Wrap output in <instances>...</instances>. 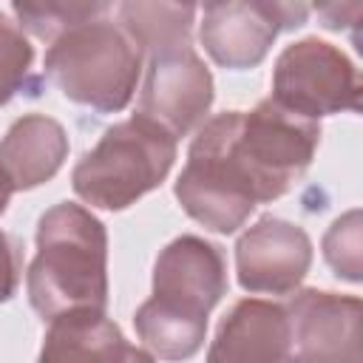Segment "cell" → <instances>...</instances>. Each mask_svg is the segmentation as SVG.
<instances>
[{"label": "cell", "mask_w": 363, "mask_h": 363, "mask_svg": "<svg viewBox=\"0 0 363 363\" xmlns=\"http://www.w3.org/2000/svg\"><path fill=\"white\" fill-rule=\"evenodd\" d=\"M286 309L264 298H241L221 318L204 363H284Z\"/></svg>", "instance_id": "obj_12"}, {"label": "cell", "mask_w": 363, "mask_h": 363, "mask_svg": "<svg viewBox=\"0 0 363 363\" xmlns=\"http://www.w3.org/2000/svg\"><path fill=\"white\" fill-rule=\"evenodd\" d=\"M11 184H9V179H6V173L0 170V216L9 210V201H11Z\"/></svg>", "instance_id": "obj_20"}, {"label": "cell", "mask_w": 363, "mask_h": 363, "mask_svg": "<svg viewBox=\"0 0 363 363\" xmlns=\"http://www.w3.org/2000/svg\"><path fill=\"white\" fill-rule=\"evenodd\" d=\"M286 323L289 343L284 363H360V318L357 295L332 289H295L289 298Z\"/></svg>", "instance_id": "obj_9"}, {"label": "cell", "mask_w": 363, "mask_h": 363, "mask_svg": "<svg viewBox=\"0 0 363 363\" xmlns=\"http://www.w3.org/2000/svg\"><path fill=\"white\" fill-rule=\"evenodd\" d=\"M320 145V122L306 119L272 96L252 111H230V150L258 204L289 193L309 170Z\"/></svg>", "instance_id": "obj_4"}, {"label": "cell", "mask_w": 363, "mask_h": 363, "mask_svg": "<svg viewBox=\"0 0 363 363\" xmlns=\"http://www.w3.org/2000/svg\"><path fill=\"white\" fill-rule=\"evenodd\" d=\"M128 363H156V357H153L150 352H145V349L133 346V349H130V357H128Z\"/></svg>", "instance_id": "obj_21"}, {"label": "cell", "mask_w": 363, "mask_h": 363, "mask_svg": "<svg viewBox=\"0 0 363 363\" xmlns=\"http://www.w3.org/2000/svg\"><path fill=\"white\" fill-rule=\"evenodd\" d=\"M31 65H34L31 40L17 26V20L0 11V105H9L17 94L31 91L34 85Z\"/></svg>", "instance_id": "obj_18"}, {"label": "cell", "mask_w": 363, "mask_h": 363, "mask_svg": "<svg viewBox=\"0 0 363 363\" xmlns=\"http://www.w3.org/2000/svg\"><path fill=\"white\" fill-rule=\"evenodd\" d=\"M199 20V43L210 60L230 71H247L264 62L281 31L301 28L309 17L306 3L272 0H227L204 3Z\"/></svg>", "instance_id": "obj_7"}, {"label": "cell", "mask_w": 363, "mask_h": 363, "mask_svg": "<svg viewBox=\"0 0 363 363\" xmlns=\"http://www.w3.org/2000/svg\"><path fill=\"white\" fill-rule=\"evenodd\" d=\"M227 261L218 244L201 235H179L153 261V306L207 320L216 303L227 295Z\"/></svg>", "instance_id": "obj_10"}, {"label": "cell", "mask_w": 363, "mask_h": 363, "mask_svg": "<svg viewBox=\"0 0 363 363\" xmlns=\"http://www.w3.org/2000/svg\"><path fill=\"white\" fill-rule=\"evenodd\" d=\"M68 150V133L54 116L26 113L0 139V170L11 190H34L60 173Z\"/></svg>", "instance_id": "obj_13"}, {"label": "cell", "mask_w": 363, "mask_h": 363, "mask_svg": "<svg viewBox=\"0 0 363 363\" xmlns=\"http://www.w3.org/2000/svg\"><path fill=\"white\" fill-rule=\"evenodd\" d=\"M182 210L210 233L230 235L252 216L258 199L230 150V111L204 119L173 184Z\"/></svg>", "instance_id": "obj_5"}, {"label": "cell", "mask_w": 363, "mask_h": 363, "mask_svg": "<svg viewBox=\"0 0 363 363\" xmlns=\"http://www.w3.org/2000/svg\"><path fill=\"white\" fill-rule=\"evenodd\" d=\"M11 11H14L17 26L23 31L51 43L77 23L111 14V6L108 3H57V0H45V3H14Z\"/></svg>", "instance_id": "obj_17"}, {"label": "cell", "mask_w": 363, "mask_h": 363, "mask_svg": "<svg viewBox=\"0 0 363 363\" xmlns=\"http://www.w3.org/2000/svg\"><path fill=\"white\" fill-rule=\"evenodd\" d=\"M37 255L26 269L31 309L43 320L108 306V230L77 201L48 207L37 221Z\"/></svg>", "instance_id": "obj_1"}, {"label": "cell", "mask_w": 363, "mask_h": 363, "mask_svg": "<svg viewBox=\"0 0 363 363\" xmlns=\"http://www.w3.org/2000/svg\"><path fill=\"white\" fill-rule=\"evenodd\" d=\"M269 96L318 122L320 116L360 111V74L337 45L303 37L278 54Z\"/></svg>", "instance_id": "obj_6"}, {"label": "cell", "mask_w": 363, "mask_h": 363, "mask_svg": "<svg viewBox=\"0 0 363 363\" xmlns=\"http://www.w3.org/2000/svg\"><path fill=\"white\" fill-rule=\"evenodd\" d=\"M176 153L179 145L164 128L133 113L111 125L82 153L71 170V187L91 207L111 213L128 210L167 179Z\"/></svg>", "instance_id": "obj_3"}, {"label": "cell", "mask_w": 363, "mask_h": 363, "mask_svg": "<svg viewBox=\"0 0 363 363\" xmlns=\"http://www.w3.org/2000/svg\"><path fill=\"white\" fill-rule=\"evenodd\" d=\"M133 326L145 349L153 357L167 363L190 360L204 346V337H207V320H190V318L164 312L150 301H145L136 309Z\"/></svg>", "instance_id": "obj_16"}, {"label": "cell", "mask_w": 363, "mask_h": 363, "mask_svg": "<svg viewBox=\"0 0 363 363\" xmlns=\"http://www.w3.org/2000/svg\"><path fill=\"white\" fill-rule=\"evenodd\" d=\"M312 267V238L295 221L272 213L250 224L235 241V275L255 295H292Z\"/></svg>", "instance_id": "obj_11"}, {"label": "cell", "mask_w": 363, "mask_h": 363, "mask_svg": "<svg viewBox=\"0 0 363 363\" xmlns=\"http://www.w3.org/2000/svg\"><path fill=\"white\" fill-rule=\"evenodd\" d=\"M145 54L108 14L85 20L51 40L43 68L65 99L94 113H119L130 105Z\"/></svg>", "instance_id": "obj_2"}, {"label": "cell", "mask_w": 363, "mask_h": 363, "mask_svg": "<svg viewBox=\"0 0 363 363\" xmlns=\"http://www.w3.org/2000/svg\"><path fill=\"white\" fill-rule=\"evenodd\" d=\"M130 343L96 309H77L48 320L37 363H128Z\"/></svg>", "instance_id": "obj_14"}, {"label": "cell", "mask_w": 363, "mask_h": 363, "mask_svg": "<svg viewBox=\"0 0 363 363\" xmlns=\"http://www.w3.org/2000/svg\"><path fill=\"white\" fill-rule=\"evenodd\" d=\"M213 96L216 88L210 68L193 43H179L147 54L136 113L156 122L179 142L193 128L204 125Z\"/></svg>", "instance_id": "obj_8"}, {"label": "cell", "mask_w": 363, "mask_h": 363, "mask_svg": "<svg viewBox=\"0 0 363 363\" xmlns=\"http://www.w3.org/2000/svg\"><path fill=\"white\" fill-rule=\"evenodd\" d=\"M320 250L329 269L337 278L352 284L363 278V218L357 207L346 210L332 221V227L320 241Z\"/></svg>", "instance_id": "obj_19"}, {"label": "cell", "mask_w": 363, "mask_h": 363, "mask_svg": "<svg viewBox=\"0 0 363 363\" xmlns=\"http://www.w3.org/2000/svg\"><path fill=\"white\" fill-rule=\"evenodd\" d=\"M113 11H116L119 26L147 57L159 48L190 43L199 6L193 3H184V6L182 3H122Z\"/></svg>", "instance_id": "obj_15"}]
</instances>
